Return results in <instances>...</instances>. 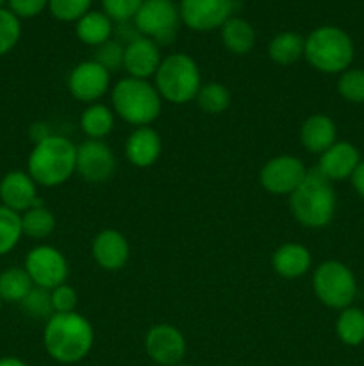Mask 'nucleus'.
Returning a JSON list of instances; mask_svg holds the SVG:
<instances>
[{
    "instance_id": "obj_3",
    "label": "nucleus",
    "mask_w": 364,
    "mask_h": 366,
    "mask_svg": "<svg viewBox=\"0 0 364 366\" xmlns=\"http://www.w3.org/2000/svg\"><path fill=\"white\" fill-rule=\"evenodd\" d=\"M335 192L330 181L318 172H307L302 184L289 195V207L298 224L309 229H323L334 220Z\"/></svg>"
},
{
    "instance_id": "obj_32",
    "label": "nucleus",
    "mask_w": 364,
    "mask_h": 366,
    "mask_svg": "<svg viewBox=\"0 0 364 366\" xmlns=\"http://www.w3.org/2000/svg\"><path fill=\"white\" fill-rule=\"evenodd\" d=\"M21 310L27 317L31 318H45L49 320L50 317L54 315V307H52V299H50V290H43L34 286L31 290L27 297L20 302Z\"/></svg>"
},
{
    "instance_id": "obj_8",
    "label": "nucleus",
    "mask_w": 364,
    "mask_h": 366,
    "mask_svg": "<svg viewBox=\"0 0 364 366\" xmlns=\"http://www.w3.org/2000/svg\"><path fill=\"white\" fill-rule=\"evenodd\" d=\"M139 34L157 45H170L181 27V11L173 0H145L134 16Z\"/></svg>"
},
{
    "instance_id": "obj_31",
    "label": "nucleus",
    "mask_w": 364,
    "mask_h": 366,
    "mask_svg": "<svg viewBox=\"0 0 364 366\" xmlns=\"http://www.w3.org/2000/svg\"><path fill=\"white\" fill-rule=\"evenodd\" d=\"M338 93L352 104H364V68H348L339 74Z\"/></svg>"
},
{
    "instance_id": "obj_23",
    "label": "nucleus",
    "mask_w": 364,
    "mask_h": 366,
    "mask_svg": "<svg viewBox=\"0 0 364 366\" xmlns=\"http://www.w3.org/2000/svg\"><path fill=\"white\" fill-rule=\"evenodd\" d=\"M220 34L225 49L236 56H245L256 45V29L245 18L231 16L220 27Z\"/></svg>"
},
{
    "instance_id": "obj_19",
    "label": "nucleus",
    "mask_w": 364,
    "mask_h": 366,
    "mask_svg": "<svg viewBox=\"0 0 364 366\" xmlns=\"http://www.w3.org/2000/svg\"><path fill=\"white\" fill-rule=\"evenodd\" d=\"M161 149H163L161 136L148 125L136 127L125 142V156L128 163L138 168L152 167L159 159Z\"/></svg>"
},
{
    "instance_id": "obj_39",
    "label": "nucleus",
    "mask_w": 364,
    "mask_h": 366,
    "mask_svg": "<svg viewBox=\"0 0 364 366\" xmlns=\"http://www.w3.org/2000/svg\"><path fill=\"white\" fill-rule=\"evenodd\" d=\"M350 181H352V186L357 192V195L364 199V161H360V163L357 164V168L353 170Z\"/></svg>"
},
{
    "instance_id": "obj_42",
    "label": "nucleus",
    "mask_w": 364,
    "mask_h": 366,
    "mask_svg": "<svg viewBox=\"0 0 364 366\" xmlns=\"http://www.w3.org/2000/svg\"><path fill=\"white\" fill-rule=\"evenodd\" d=\"M175 366H193V365H186V363H178V365H175Z\"/></svg>"
},
{
    "instance_id": "obj_13",
    "label": "nucleus",
    "mask_w": 364,
    "mask_h": 366,
    "mask_svg": "<svg viewBox=\"0 0 364 366\" xmlns=\"http://www.w3.org/2000/svg\"><path fill=\"white\" fill-rule=\"evenodd\" d=\"M145 350L153 363L175 366L186 356V340L177 327L170 324H157L145 336Z\"/></svg>"
},
{
    "instance_id": "obj_7",
    "label": "nucleus",
    "mask_w": 364,
    "mask_h": 366,
    "mask_svg": "<svg viewBox=\"0 0 364 366\" xmlns=\"http://www.w3.org/2000/svg\"><path fill=\"white\" fill-rule=\"evenodd\" d=\"M313 288L318 300L330 310H345L352 306L357 295V279L341 261H325L314 270Z\"/></svg>"
},
{
    "instance_id": "obj_34",
    "label": "nucleus",
    "mask_w": 364,
    "mask_h": 366,
    "mask_svg": "<svg viewBox=\"0 0 364 366\" xmlns=\"http://www.w3.org/2000/svg\"><path fill=\"white\" fill-rule=\"evenodd\" d=\"M91 2L93 0H49L46 9L59 21H77L91 11Z\"/></svg>"
},
{
    "instance_id": "obj_26",
    "label": "nucleus",
    "mask_w": 364,
    "mask_h": 366,
    "mask_svg": "<svg viewBox=\"0 0 364 366\" xmlns=\"http://www.w3.org/2000/svg\"><path fill=\"white\" fill-rule=\"evenodd\" d=\"M335 335L339 342L348 347L364 343V311L360 307H345L335 320Z\"/></svg>"
},
{
    "instance_id": "obj_14",
    "label": "nucleus",
    "mask_w": 364,
    "mask_h": 366,
    "mask_svg": "<svg viewBox=\"0 0 364 366\" xmlns=\"http://www.w3.org/2000/svg\"><path fill=\"white\" fill-rule=\"evenodd\" d=\"M111 74L96 61H82L68 77V89L79 102L95 104L109 89Z\"/></svg>"
},
{
    "instance_id": "obj_18",
    "label": "nucleus",
    "mask_w": 364,
    "mask_h": 366,
    "mask_svg": "<svg viewBox=\"0 0 364 366\" xmlns=\"http://www.w3.org/2000/svg\"><path fill=\"white\" fill-rule=\"evenodd\" d=\"M360 163V154L355 145L350 142H335L330 149L320 154L318 159V172L328 181H343L352 177L353 170Z\"/></svg>"
},
{
    "instance_id": "obj_21",
    "label": "nucleus",
    "mask_w": 364,
    "mask_h": 366,
    "mask_svg": "<svg viewBox=\"0 0 364 366\" xmlns=\"http://www.w3.org/2000/svg\"><path fill=\"white\" fill-rule=\"evenodd\" d=\"M313 256L309 249L300 243H284L278 247L271 257L275 274L284 279H298L310 270Z\"/></svg>"
},
{
    "instance_id": "obj_2",
    "label": "nucleus",
    "mask_w": 364,
    "mask_h": 366,
    "mask_svg": "<svg viewBox=\"0 0 364 366\" xmlns=\"http://www.w3.org/2000/svg\"><path fill=\"white\" fill-rule=\"evenodd\" d=\"M77 147L64 136L50 134L36 142L27 159V174L36 184L56 188L75 174Z\"/></svg>"
},
{
    "instance_id": "obj_12",
    "label": "nucleus",
    "mask_w": 364,
    "mask_h": 366,
    "mask_svg": "<svg viewBox=\"0 0 364 366\" xmlns=\"http://www.w3.org/2000/svg\"><path fill=\"white\" fill-rule=\"evenodd\" d=\"M181 20L191 31L220 29L234 11V0H181Z\"/></svg>"
},
{
    "instance_id": "obj_29",
    "label": "nucleus",
    "mask_w": 364,
    "mask_h": 366,
    "mask_svg": "<svg viewBox=\"0 0 364 366\" xmlns=\"http://www.w3.org/2000/svg\"><path fill=\"white\" fill-rule=\"evenodd\" d=\"M21 236V214L0 204V256L9 254L20 243Z\"/></svg>"
},
{
    "instance_id": "obj_5",
    "label": "nucleus",
    "mask_w": 364,
    "mask_h": 366,
    "mask_svg": "<svg viewBox=\"0 0 364 366\" xmlns=\"http://www.w3.org/2000/svg\"><path fill=\"white\" fill-rule=\"evenodd\" d=\"M113 111L136 127H146L161 114V95L156 86L145 79L125 77L111 92Z\"/></svg>"
},
{
    "instance_id": "obj_17",
    "label": "nucleus",
    "mask_w": 364,
    "mask_h": 366,
    "mask_svg": "<svg viewBox=\"0 0 364 366\" xmlns=\"http://www.w3.org/2000/svg\"><path fill=\"white\" fill-rule=\"evenodd\" d=\"M161 61L163 57H161L159 45L150 38L139 36L138 39L125 45L123 68L127 70L128 77L148 81V77L156 75Z\"/></svg>"
},
{
    "instance_id": "obj_24",
    "label": "nucleus",
    "mask_w": 364,
    "mask_h": 366,
    "mask_svg": "<svg viewBox=\"0 0 364 366\" xmlns=\"http://www.w3.org/2000/svg\"><path fill=\"white\" fill-rule=\"evenodd\" d=\"M303 46H305V38L296 32L285 31L271 39L270 46H268V56L273 63L280 64V66H289L302 59Z\"/></svg>"
},
{
    "instance_id": "obj_28",
    "label": "nucleus",
    "mask_w": 364,
    "mask_h": 366,
    "mask_svg": "<svg viewBox=\"0 0 364 366\" xmlns=\"http://www.w3.org/2000/svg\"><path fill=\"white\" fill-rule=\"evenodd\" d=\"M54 229H56V218H54L52 211L43 206L41 202L21 213V231L29 238L45 239L52 234Z\"/></svg>"
},
{
    "instance_id": "obj_4",
    "label": "nucleus",
    "mask_w": 364,
    "mask_h": 366,
    "mask_svg": "<svg viewBox=\"0 0 364 366\" xmlns=\"http://www.w3.org/2000/svg\"><path fill=\"white\" fill-rule=\"evenodd\" d=\"M355 56L352 38L335 25H321L305 38L303 57L321 74H343Z\"/></svg>"
},
{
    "instance_id": "obj_27",
    "label": "nucleus",
    "mask_w": 364,
    "mask_h": 366,
    "mask_svg": "<svg viewBox=\"0 0 364 366\" xmlns=\"http://www.w3.org/2000/svg\"><path fill=\"white\" fill-rule=\"evenodd\" d=\"M114 111L103 104H89L81 117V127L89 139H102L113 131Z\"/></svg>"
},
{
    "instance_id": "obj_22",
    "label": "nucleus",
    "mask_w": 364,
    "mask_h": 366,
    "mask_svg": "<svg viewBox=\"0 0 364 366\" xmlns=\"http://www.w3.org/2000/svg\"><path fill=\"white\" fill-rule=\"evenodd\" d=\"M114 32V21L103 11H88L75 21V36L89 46H100L109 41Z\"/></svg>"
},
{
    "instance_id": "obj_16",
    "label": "nucleus",
    "mask_w": 364,
    "mask_h": 366,
    "mask_svg": "<svg viewBox=\"0 0 364 366\" xmlns=\"http://www.w3.org/2000/svg\"><path fill=\"white\" fill-rule=\"evenodd\" d=\"M91 256L100 268L107 272H118L127 264L131 247L127 238L116 229H103L91 243Z\"/></svg>"
},
{
    "instance_id": "obj_41",
    "label": "nucleus",
    "mask_w": 364,
    "mask_h": 366,
    "mask_svg": "<svg viewBox=\"0 0 364 366\" xmlns=\"http://www.w3.org/2000/svg\"><path fill=\"white\" fill-rule=\"evenodd\" d=\"M6 4H7V0H0V9H2V7L6 6Z\"/></svg>"
},
{
    "instance_id": "obj_9",
    "label": "nucleus",
    "mask_w": 364,
    "mask_h": 366,
    "mask_svg": "<svg viewBox=\"0 0 364 366\" xmlns=\"http://www.w3.org/2000/svg\"><path fill=\"white\" fill-rule=\"evenodd\" d=\"M25 272L31 277L32 285L52 292L57 286L64 285L68 279V261L61 250L50 245H38L29 250L25 257Z\"/></svg>"
},
{
    "instance_id": "obj_40",
    "label": "nucleus",
    "mask_w": 364,
    "mask_h": 366,
    "mask_svg": "<svg viewBox=\"0 0 364 366\" xmlns=\"http://www.w3.org/2000/svg\"><path fill=\"white\" fill-rule=\"evenodd\" d=\"M0 366H27V363L21 360H18V357L7 356V357H2V360H0Z\"/></svg>"
},
{
    "instance_id": "obj_15",
    "label": "nucleus",
    "mask_w": 364,
    "mask_h": 366,
    "mask_svg": "<svg viewBox=\"0 0 364 366\" xmlns=\"http://www.w3.org/2000/svg\"><path fill=\"white\" fill-rule=\"evenodd\" d=\"M0 200H2V206L9 207L20 214L25 213L39 202L38 184L27 172H7L0 181Z\"/></svg>"
},
{
    "instance_id": "obj_35",
    "label": "nucleus",
    "mask_w": 364,
    "mask_h": 366,
    "mask_svg": "<svg viewBox=\"0 0 364 366\" xmlns=\"http://www.w3.org/2000/svg\"><path fill=\"white\" fill-rule=\"evenodd\" d=\"M123 56H125V45H121L116 39H109L103 45L96 46L95 59L100 66L106 68L107 71H118L123 68Z\"/></svg>"
},
{
    "instance_id": "obj_10",
    "label": "nucleus",
    "mask_w": 364,
    "mask_h": 366,
    "mask_svg": "<svg viewBox=\"0 0 364 366\" xmlns=\"http://www.w3.org/2000/svg\"><path fill=\"white\" fill-rule=\"evenodd\" d=\"M307 168L298 157L291 154L275 156L261 168L259 181L261 186L268 193L273 195H291L303 182L307 175Z\"/></svg>"
},
{
    "instance_id": "obj_1",
    "label": "nucleus",
    "mask_w": 364,
    "mask_h": 366,
    "mask_svg": "<svg viewBox=\"0 0 364 366\" xmlns=\"http://www.w3.org/2000/svg\"><path fill=\"white\" fill-rule=\"evenodd\" d=\"M95 331L79 313H54L43 331V345L54 361L63 365L79 363L93 349Z\"/></svg>"
},
{
    "instance_id": "obj_43",
    "label": "nucleus",
    "mask_w": 364,
    "mask_h": 366,
    "mask_svg": "<svg viewBox=\"0 0 364 366\" xmlns=\"http://www.w3.org/2000/svg\"><path fill=\"white\" fill-rule=\"evenodd\" d=\"M2 304H4V302H2V299H0V310H2Z\"/></svg>"
},
{
    "instance_id": "obj_6",
    "label": "nucleus",
    "mask_w": 364,
    "mask_h": 366,
    "mask_svg": "<svg viewBox=\"0 0 364 366\" xmlns=\"http://www.w3.org/2000/svg\"><path fill=\"white\" fill-rule=\"evenodd\" d=\"M156 89L161 99L170 104H188L196 99L202 88L200 68L191 56L182 52L170 54L161 61L156 75Z\"/></svg>"
},
{
    "instance_id": "obj_37",
    "label": "nucleus",
    "mask_w": 364,
    "mask_h": 366,
    "mask_svg": "<svg viewBox=\"0 0 364 366\" xmlns=\"http://www.w3.org/2000/svg\"><path fill=\"white\" fill-rule=\"evenodd\" d=\"M50 299H52L54 313H74L77 307V292L66 282L50 292Z\"/></svg>"
},
{
    "instance_id": "obj_25",
    "label": "nucleus",
    "mask_w": 364,
    "mask_h": 366,
    "mask_svg": "<svg viewBox=\"0 0 364 366\" xmlns=\"http://www.w3.org/2000/svg\"><path fill=\"white\" fill-rule=\"evenodd\" d=\"M34 288L25 268L9 267L0 274V299L2 302L20 304Z\"/></svg>"
},
{
    "instance_id": "obj_11",
    "label": "nucleus",
    "mask_w": 364,
    "mask_h": 366,
    "mask_svg": "<svg viewBox=\"0 0 364 366\" xmlns=\"http://www.w3.org/2000/svg\"><path fill=\"white\" fill-rule=\"evenodd\" d=\"M116 172V157L107 143L102 139H88L77 147L75 174L81 175L86 182L102 184L109 181Z\"/></svg>"
},
{
    "instance_id": "obj_20",
    "label": "nucleus",
    "mask_w": 364,
    "mask_h": 366,
    "mask_svg": "<svg viewBox=\"0 0 364 366\" xmlns=\"http://www.w3.org/2000/svg\"><path fill=\"white\" fill-rule=\"evenodd\" d=\"M300 142L310 154H323L338 142V129L334 120L327 114H310L300 127Z\"/></svg>"
},
{
    "instance_id": "obj_30",
    "label": "nucleus",
    "mask_w": 364,
    "mask_h": 366,
    "mask_svg": "<svg viewBox=\"0 0 364 366\" xmlns=\"http://www.w3.org/2000/svg\"><path fill=\"white\" fill-rule=\"evenodd\" d=\"M195 100L203 113L220 114L225 113L231 106V92L220 82H207V84H202Z\"/></svg>"
},
{
    "instance_id": "obj_36",
    "label": "nucleus",
    "mask_w": 364,
    "mask_h": 366,
    "mask_svg": "<svg viewBox=\"0 0 364 366\" xmlns=\"http://www.w3.org/2000/svg\"><path fill=\"white\" fill-rule=\"evenodd\" d=\"M145 0H102L103 13L111 18L113 21L120 24V21L134 20L136 13L139 7L143 6Z\"/></svg>"
},
{
    "instance_id": "obj_38",
    "label": "nucleus",
    "mask_w": 364,
    "mask_h": 366,
    "mask_svg": "<svg viewBox=\"0 0 364 366\" xmlns=\"http://www.w3.org/2000/svg\"><path fill=\"white\" fill-rule=\"evenodd\" d=\"M7 9L21 18H34L49 7V0H7Z\"/></svg>"
},
{
    "instance_id": "obj_33",
    "label": "nucleus",
    "mask_w": 364,
    "mask_h": 366,
    "mask_svg": "<svg viewBox=\"0 0 364 366\" xmlns=\"http://www.w3.org/2000/svg\"><path fill=\"white\" fill-rule=\"evenodd\" d=\"M21 36L20 18L14 16L9 9H0V57L9 54L16 46Z\"/></svg>"
}]
</instances>
